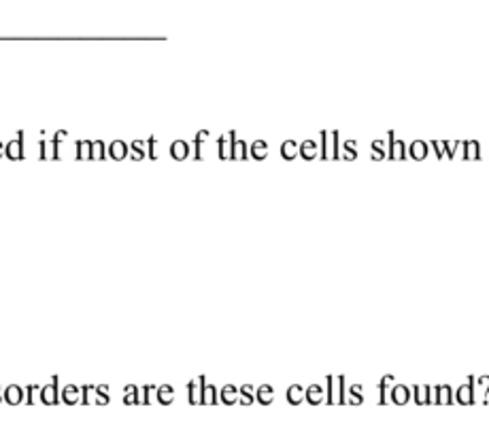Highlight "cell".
Here are the masks:
<instances>
[{
	"instance_id": "1",
	"label": "cell",
	"mask_w": 489,
	"mask_h": 435,
	"mask_svg": "<svg viewBox=\"0 0 489 435\" xmlns=\"http://www.w3.org/2000/svg\"><path fill=\"white\" fill-rule=\"evenodd\" d=\"M326 382H328V397H326V401L330 403V406H334V403H347V393H344V376H328L326 378Z\"/></svg>"
},
{
	"instance_id": "2",
	"label": "cell",
	"mask_w": 489,
	"mask_h": 435,
	"mask_svg": "<svg viewBox=\"0 0 489 435\" xmlns=\"http://www.w3.org/2000/svg\"><path fill=\"white\" fill-rule=\"evenodd\" d=\"M389 149H387V160L391 162H402L409 157V151H407V144H404L400 138H396V132L389 130Z\"/></svg>"
},
{
	"instance_id": "3",
	"label": "cell",
	"mask_w": 489,
	"mask_h": 435,
	"mask_svg": "<svg viewBox=\"0 0 489 435\" xmlns=\"http://www.w3.org/2000/svg\"><path fill=\"white\" fill-rule=\"evenodd\" d=\"M57 382H60L57 376H53L49 384L41 386V391H39L41 403H45V406H55V403L60 401V386H57Z\"/></svg>"
},
{
	"instance_id": "4",
	"label": "cell",
	"mask_w": 489,
	"mask_h": 435,
	"mask_svg": "<svg viewBox=\"0 0 489 435\" xmlns=\"http://www.w3.org/2000/svg\"><path fill=\"white\" fill-rule=\"evenodd\" d=\"M23 138H26V132H17V138H13L11 142L5 144V155L9 157V160L13 162H19L23 160Z\"/></svg>"
},
{
	"instance_id": "5",
	"label": "cell",
	"mask_w": 489,
	"mask_h": 435,
	"mask_svg": "<svg viewBox=\"0 0 489 435\" xmlns=\"http://www.w3.org/2000/svg\"><path fill=\"white\" fill-rule=\"evenodd\" d=\"M453 399H455L457 403H462V406H470V403L476 401V397H474V378H472V376L468 378L466 384H462L459 389L455 391Z\"/></svg>"
},
{
	"instance_id": "6",
	"label": "cell",
	"mask_w": 489,
	"mask_h": 435,
	"mask_svg": "<svg viewBox=\"0 0 489 435\" xmlns=\"http://www.w3.org/2000/svg\"><path fill=\"white\" fill-rule=\"evenodd\" d=\"M205 382H207L205 376H200V378H196V380H189V384H187V399H189V403H192V406H198V403H200V399H202V386H205Z\"/></svg>"
},
{
	"instance_id": "7",
	"label": "cell",
	"mask_w": 489,
	"mask_h": 435,
	"mask_svg": "<svg viewBox=\"0 0 489 435\" xmlns=\"http://www.w3.org/2000/svg\"><path fill=\"white\" fill-rule=\"evenodd\" d=\"M234 138H236V132L230 130L228 134L221 136V138L217 140V155H219V160H230V157H232V140H234Z\"/></svg>"
},
{
	"instance_id": "8",
	"label": "cell",
	"mask_w": 489,
	"mask_h": 435,
	"mask_svg": "<svg viewBox=\"0 0 489 435\" xmlns=\"http://www.w3.org/2000/svg\"><path fill=\"white\" fill-rule=\"evenodd\" d=\"M413 397V393H411V389L407 384H396V386H391V393H389V399L396 403V406H404V403H409V399Z\"/></svg>"
},
{
	"instance_id": "9",
	"label": "cell",
	"mask_w": 489,
	"mask_h": 435,
	"mask_svg": "<svg viewBox=\"0 0 489 435\" xmlns=\"http://www.w3.org/2000/svg\"><path fill=\"white\" fill-rule=\"evenodd\" d=\"M128 153H130V147L124 142V140H113L109 147H106V155L111 157V160H115V162H122V160H126L128 157Z\"/></svg>"
},
{
	"instance_id": "10",
	"label": "cell",
	"mask_w": 489,
	"mask_h": 435,
	"mask_svg": "<svg viewBox=\"0 0 489 435\" xmlns=\"http://www.w3.org/2000/svg\"><path fill=\"white\" fill-rule=\"evenodd\" d=\"M413 399H415V403L417 406H427V403H432L434 401V397H432V386H423V384H417V386H413Z\"/></svg>"
},
{
	"instance_id": "11",
	"label": "cell",
	"mask_w": 489,
	"mask_h": 435,
	"mask_svg": "<svg viewBox=\"0 0 489 435\" xmlns=\"http://www.w3.org/2000/svg\"><path fill=\"white\" fill-rule=\"evenodd\" d=\"M407 151H409V155L413 157L415 162H423L425 157H427V153H430V142H425V140H413L411 147H409Z\"/></svg>"
},
{
	"instance_id": "12",
	"label": "cell",
	"mask_w": 489,
	"mask_h": 435,
	"mask_svg": "<svg viewBox=\"0 0 489 435\" xmlns=\"http://www.w3.org/2000/svg\"><path fill=\"white\" fill-rule=\"evenodd\" d=\"M60 399H62L66 406H75L81 401V386L75 384H66L62 391H60Z\"/></svg>"
},
{
	"instance_id": "13",
	"label": "cell",
	"mask_w": 489,
	"mask_h": 435,
	"mask_svg": "<svg viewBox=\"0 0 489 435\" xmlns=\"http://www.w3.org/2000/svg\"><path fill=\"white\" fill-rule=\"evenodd\" d=\"M3 397H5L7 403L17 406V403H21L23 399H26V391H23L21 386H17V384H11V386H7V389L3 391Z\"/></svg>"
},
{
	"instance_id": "14",
	"label": "cell",
	"mask_w": 489,
	"mask_h": 435,
	"mask_svg": "<svg viewBox=\"0 0 489 435\" xmlns=\"http://www.w3.org/2000/svg\"><path fill=\"white\" fill-rule=\"evenodd\" d=\"M462 149H464V160H468V162L481 160V142L479 140H464Z\"/></svg>"
},
{
	"instance_id": "15",
	"label": "cell",
	"mask_w": 489,
	"mask_h": 435,
	"mask_svg": "<svg viewBox=\"0 0 489 435\" xmlns=\"http://www.w3.org/2000/svg\"><path fill=\"white\" fill-rule=\"evenodd\" d=\"M434 401L443 403V406H451L453 403V389L449 384H440L434 386Z\"/></svg>"
},
{
	"instance_id": "16",
	"label": "cell",
	"mask_w": 489,
	"mask_h": 435,
	"mask_svg": "<svg viewBox=\"0 0 489 435\" xmlns=\"http://www.w3.org/2000/svg\"><path fill=\"white\" fill-rule=\"evenodd\" d=\"M230 160H234V162H245V160H249V147H247L245 140H241V138H234V140H232V157H230Z\"/></svg>"
},
{
	"instance_id": "17",
	"label": "cell",
	"mask_w": 489,
	"mask_h": 435,
	"mask_svg": "<svg viewBox=\"0 0 489 435\" xmlns=\"http://www.w3.org/2000/svg\"><path fill=\"white\" fill-rule=\"evenodd\" d=\"M298 155H300L304 162H311V160H315V157L319 155V147H317V142H315V140H304V142H300V149H298Z\"/></svg>"
},
{
	"instance_id": "18",
	"label": "cell",
	"mask_w": 489,
	"mask_h": 435,
	"mask_svg": "<svg viewBox=\"0 0 489 435\" xmlns=\"http://www.w3.org/2000/svg\"><path fill=\"white\" fill-rule=\"evenodd\" d=\"M170 157L177 162H183L189 157V144L185 140H175L170 142Z\"/></svg>"
},
{
	"instance_id": "19",
	"label": "cell",
	"mask_w": 489,
	"mask_h": 435,
	"mask_svg": "<svg viewBox=\"0 0 489 435\" xmlns=\"http://www.w3.org/2000/svg\"><path fill=\"white\" fill-rule=\"evenodd\" d=\"M217 401H219V391L215 389V384L205 382V386H202V399H200V403H205V406H215Z\"/></svg>"
},
{
	"instance_id": "20",
	"label": "cell",
	"mask_w": 489,
	"mask_h": 435,
	"mask_svg": "<svg viewBox=\"0 0 489 435\" xmlns=\"http://www.w3.org/2000/svg\"><path fill=\"white\" fill-rule=\"evenodd\" d=\"M304 399L311 403V406H319L321 401H324V386H319V384H311V386H306V391H304Z\"/></svg>"
},
{
	"instance_id": "21",
	"label": "cell",
	"mask_w": 489,
	"mask_h": 435,
	"mask_svg": "<svg viewBox=\"0 0 489 435\" xmlns=\"http://www.w3.org/2000/svg\"><path fill=\"white\" fill-rule=\"evenodd\" d=\"M219 399H221V403H225V406L236 403V401H238V386H234V384H225V386H221V391H219Z\"/></svg>"
},
{
	"instance_id": "22",
	"label": "cell",
	"mask_w": 489,
	"mask_h": 435,
	"mask_svg": "<svg viewBox=\"0 0 489 435\" xmlns=\"http://www.w3.org/2000/svg\"><path fill=\"white\" fill-rule=\"evenodd\" d=\"M66 136H68L66 130H57L53 134V138L49 140V160H60V142H62Z\"/></svg>"
},
{
	"instance_id": "23",
	"label": "cell",
	"mask_w": 489,
	"mask_h": 435,
	"mask_svg": "<svg viewBox=\"0 0 489 435\" xmlns=\"http://www.w3.org/2000/svg\"><path fill=\"white\" fill-rule=\"evenodd\" d=\"M255 399L262 403V406H270L272 401H274V389L270 384H262V386H257V391H255Z\"/></svg>"
},
{
	"instance_id": "24",
	"label": "cell",
	"mask_w": 489,
	"mask_h": 435,
	"mask_svg": "<svg viewBox=\"0 0 489 435\" xmlns=\"http://www.w3.org/2000/svg\"><path fill=\"white\" fill-rule=\"evenodd\" d=\"M156 397H158V401L162 406H170L175 401V389L170 384H162V386H158V389H156Z\"/></svg>"
},
{
	"instance_id": "25",
	"label": "cell",
	"mask_w": 489,
	"mask_h": 435,
	"mask_svg": "<svg viewBox=\"0 0 489 435\" xmlns=\"http://www.w3.org/2000/svg\"><path fill=\"white\" fill-rule=\"evenodd\" d=\"M249 155H251L253 160H257V162L266 160V157H268V142L266 140H255L251 147H249Z\"/></svg>"
},
{
	"instance_id": "26",
	"label": "cell",
	"mask_w": 489,
	"mask_h": 435,
	"mask_svg": "<svg viewBox=\"0 0 489 435\" xmlns=\"http://www.w3.org/2000/svg\"><path fill=\"white\" fill-rule=\"evenodd\" d=\"M124 403H126V406H138V403H140V391H138V386H134V384L124 386Z\"/></svg>"
},
{
	"instance_id": "27",
	"label": "cell",
	"mask_w": 489,
	"mask_h": 435,
	"mask_svg": "<svg viewBox=\"0 0 489 435\" xmlns=\"http://www.w3.org/2000/svg\"><path fill=\"white\" fill-rule=\"evenodd\" d=\"M298 149H300V144H298L296 140H285L281 144V157H283V160H287V162H292V160H296V157H298Z\"/></svg>"
},
{
	"instance_id": "28",
	"label": "cell",
	"mask_w": 489,
	"mask_h": 435,
	"mask_svg": "<svg viewBox=\"0 0 489 435\" xmlns=\"http://www.w3.org/2000/svg\"><path fill=\"white\" fill-rule=\"evenodd\" d=\"M285 397H287V401H290L292 406H298V403L304 401V389H302L300 384H292L290 389H287V393H285Z\"/></svg>"
},
{
	"instance_id": "29",
	"label": "cell",
	"mask_w": 489,
	"mask_h": 435,
	"mask_svg": "<svg viewBox=\"0 0 489 435\" xmlns=\"http://www.w3.org/2000/svg\"><path fill=\"white\" fill-rule=\"evenodd\" d=\"M321 160H332V132H321Z\"/></svg>"
},
{
	"instance_id": "30",
	"label": "cell",
	"mask_w": 489,
	"mask_h": 435,
	"mask_svg": "<svg viewBox=\"0 0 489 435\" xmlns=\"http://www.w3.org/2000/svg\"><path fill=\"white\" fill-rule=\"evenodd\" d=\"M238 401L243 406H251L255 401V391L251 384H243L241 389H238Z\"/></svg>"
},
{
	"instance_id": "31",
	"label": "cell",
	"mask_w": 489,
	"mask_h": 435,
	"mask_svg": "<svg viewBox=\"0 0 489 435\" xmlns=\"http://www.w3.org/2000/svg\"><path fill=\"white\" fill-rule=\"evenodd\" d=\"M130 157H132L134 162H140L147 157V149H145V142L142 140H134L132 144H130Z\"/></svg>"
},
{
	"instance_id": "32",
	"label": "cell",
	"mask_w": 489,
	"mask_h": 435,
	"mask_svg": "<svg viewBox=\"0 0 489 435\" xmlns=\"http://www.w3.org/2000/svg\"><path fill=\"white\" fill-rule=\"evenodd\" d=\"M393 382V376H383L381 378V382H379V403L381 406H385L387 401H389V397H387V391H389V384Z\"/></svg>"
},
{
	"instance_id": "33",
	"label": "cell",
	"mask_w": 489,
	"mask_h": 435,
	"mask_svg": "<svg viewBox=\"0 0 489 435\" xmlns=\"http://www.w3.org/2000/svg\"><path fill=\"white\" fill-rule=\"evenodd\" d=\"M209 138V130H200L196 138H194V160H202V144H205V140Z\"/></svg>"
},
{
	"instance_id": "34",
	"label": "cell",
	"mask_w": 489,
	"mask_h": 435,
	"mask_svg": "<svg viewBox=\"0 0 489 435\" xmlns=\"http://www.w3.org/2000/svg\"><path fill=\"white\" fill-rule=\"evenodd\" d=\"M75 157L77 160H92V140H79Z\"/></svg>"
},
{
	"instance_id": "35",
	"label": "cell",
	"mask_w": 489,
	"mask_h": 435,
	"mask_svg": "<svg viewBox=\"0 0 489 435\" xmlns=\"http://www.w3.org/2000/svg\"><path fill=\"white\" fill-rule=\"evenodd\" d=\"M342 160H347V162L357 160V142L355 140H344V144H342Z\"/></svg>"
},
{
	"instance_id": "36",
	"label": "cell",
	"mask_w": 489,
	"mask_h": 435,
	"mask_svg": "<svg viewBox=\"0 0 489 435\" xmlns=\"http://www.w3.org/2000/svg\"><path fill=\"white\" fill-rule=\"evenodd\" d=\"M370 149H372L370 160H375V162H381V160H385V157H387L385 142H383V140H375V142L370 144Z\"/></svg>"
},
{
	"instance_id": "37",
	"label": "cell",
	"mask_w": 489,
	"mask_h": 435,
	"mask_svg": "<svg viewBox=\"0 0 489 435\" xmlns=\"http://www.w3.org/2000/svg\"><path fill=\"white\" fill-rule=\"evenodd\" d=\"M94 401H96L98 406H106L111 401V395H109V386L106 384H100L96 386V393H94Z\"/></svg>"
},
{
	"instance_id": "38",
	"label": "cell",
	"mask_w": 489,
	"mask_h": 435,
	"mask_svg": "<svg viewBox=\"0 0 489 435\" xmlns=\"http://www.w3.org/2000/svg\"><path fill=\"white\" fill-rule=\"evenodd\" d=\"M106 144L102 142V140H96L94 142L92 140V160H98V162H102V160H106Z\"/></svg>"
},
{
	"instance_id": "39",
	"label": "cell",
	"mask_w": 489,
	"mask_h": 435,
	"mask_svg": "<svg viewBox=\"0 0 489 435\" xmlns=\"http://www.w3.org/2000/svg\"><path fill=\"white\" fill-rule=\"evenodd\" d=\"M349 403H353V406L364 403V389H362V384L349 386Z\"/></svg>"
},
{
	"instance_id": "40",
	"label": "cell",
	"mask_w": 489,
	"mask_h": 435,
	"mask_svg": "<svg viewBox=\"0 0 489 435\" xmlns=\"http://www.w3.org/2000/svg\"><path fill=\"white\" fill-rule=\"evenodd\" d=\"M94 393H96V386H92V384L81 386V403H83V406H90Z\"/></svg>"
},
{
	"instance_id": "41",
	"label": "cell",
	"mask_w": 489,
	"mask_h": 435,
	"mask_svg": "<svg viewBox=\"0 0 489 435\" xmlns=\"http://www.w3.org/2000/svg\"><path fill=\"white\" fill-rule=\"evenodd\" d=\"M332 160H340V142H338V132H332Z\"/></svg>"
},
{
	"instance_id": "42",
	"label": "cell",
	"mask_w": 489,
	"mask_h": 435,
	"mask_svg": "<svg viewBox=\"0 0 489 435\" xmlns=\"http://www.w3.org/2000/svg\"><path fill=\"white\" fill-rule=\"evenodd\" d=\"M156 389L158 386H151V384L142 386L140 389V403H151V393H156Z\"/></svg>"
},
{
	"instance_id": "43",
	"label": "cell",
	"mask_w": 489,
	"mask_h": 435,
	"mask_svg": "<svg viewBox=\"0 0 489 435\" xmlns=\"http://www.w3.org/2000/svg\"><path fill=\"white\" fill-rule=\"evenodd\" d=\"M156 144H158V138L156 136H151L149 140H147V157L149 160H158V151H156Z\"/></svg>"
},
{
	"instance_id": "44",
	"label": "cell",
	"mask_w": 489,
	"mask_h": 435,
	"mask_svg": "<svg viewBox=\"0 0 489 435\" xmlns=\"http://www.w3.org/2000/svg\"><path fill=\"white\" fill-rule=\"evenodd\" d=\"M39 391H41V386H39V384H30L28 389H26V401H28V406L34 403V395H37Z\"/></svg>"
},
{
	"instance_id": "45",
	"label": "cell",
	"mask_w": 489,
	"mask_h": 435,
	"mask_svg": "<svg viewBox=\"0 0 489 435\" xmlns=\"http://www.w3.org/2000/svg\"><path fill=\"white\" fill-rule=\"evenodd\" d=\"M430 147L434 149V153H436V157H438V160H443V155H445V147H443V142H440V140H432V142H430Z\"/></svg>"
},
{
	"instance_id": "46",
	"label": "cell",
	"mask_w": 489,
	"mask_h": 435,
	"mask_svg": "<svg viewBox=\"0 0 489 435\" xmlns=\"http://www.w3.org/2000/svg\"><path fill=\"white\" fill-rule=\"evenodd\" d=\"M476 384L483 386V401L487 399V393H489V376H481L479 380H476Z\"/></svg>"
},
{
	"instance_id": "47",
	"label": "cell",
	"mask_w": 489,
	"mask_h": 435,
	"mask_svg": "<svg viewBox=\"0 0 489 435\" xmlns=\"http://www.w3.org/2000/svg\"><path fill=\"white\" fill-rule=\"evenodd\" d=\"M0 157H5V144L0 142Z\"/></svg>"
},
{
	"instance_id": "48",
	"label": "cell",
	"mask_w": 489,
	"mask_h": 435,
	"mask_svg": "<svg viewBox=\"0 0 489 435\" xmlns=\"http://www.w3.org/2000/svg\"><path fill=\"white\" fill-rule=\"evenodd\" d=\"M5 399V397H3V389H0V401H3Z\"/></svg>"
}]
</instances>
